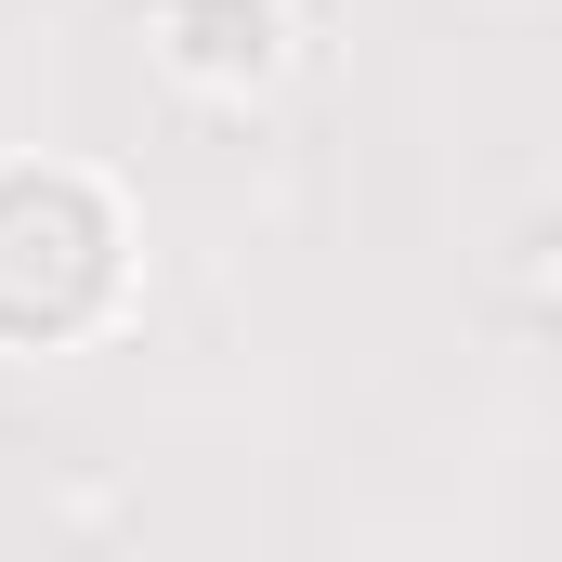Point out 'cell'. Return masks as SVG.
I'll use <instances>...</instances> for the list:
<instances>
[{"label": "cell", "instance_id": "cell-1", "mask_svg": "<svg viewBox=\"0 0 562 562\" xmlns=\"http://www.w3.org/2000/svg\"><path fill=\"white\" fill-rule=\"evenodd\" d=\"M119 288V223L66 170H0V327L53 340Z\"/></svg>", "mask_w": 562, "mask_h": 562}]
</instances>
